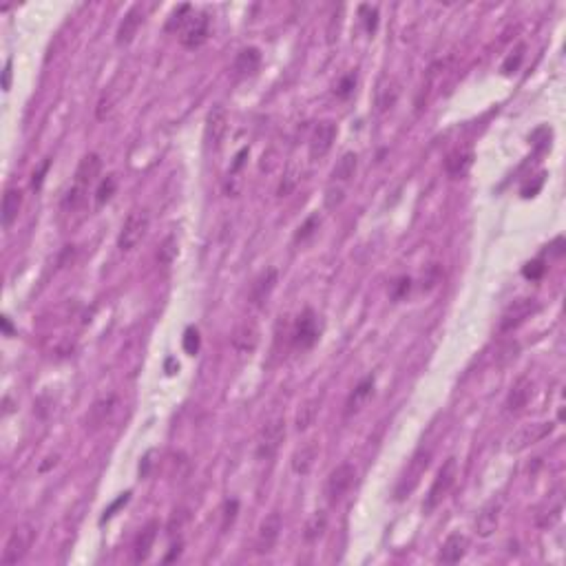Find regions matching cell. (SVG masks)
I'll return each instance as SVG.
<instances>
[{
  "instance_id": "11",
  "label": "cell",
  "mask_w": 566,
  "mask_h": 566,
  "mask_svg": "<svg viewBox=\"0 0 566 566\" xmlns=\"http://www.w3.org/2000/svg\"><path fill=\"white\" fill-rule=\"evenodd\" d=\"M551 432H553V422H537V424H529V427H522L520 432H516L509 438V451L527 449L529 445L540 443Z\"/></svg>"
},
{
  "instance_id": "31",
  "label": "cell",
  "mask_w": 566,
  "mask_h": 566,
  "mask_svg": "<svg viewBox=\"0 0 566 566\" xmlns=\"http://www.w3.org/2000/svg\"><path fill=\"white\" fill-rule=\"evenodd\" d=\"M319 401H308L301 409H299V414H296V429H308L310 424L315 422V416L319 412Z\"/></svg>"
},
{
  "instance_id": "9",
  "label": "cell",
  "mask_w": 566,
  "mask_h": 566,
  "mask_svg": "<svg viewBox=\"0 0 566 566\" xmlns=\"http://www.w3.org/2000/svg\"><path fill=\"white\" fill-rule=\"evenodd\" d=\"M281 527H283V520L277 511H272L270 516H265V520L259 525V531H257V540H254V548H257L259 555H265L270 553L275 548L279 535H281Z\"/></svg>"
},
{
  "instance_id": "46",
  "label": "cell",
  "mask_w": 566,
  "mask_h": 566,
  "mask_svg": "<svg viewBox=\"0 0 566 566\" xmlns=\"http://www.w3.org/2000/svg\"><path fill=\"white\" fill-rule=\"evenodd\" d=\"M246 155H248V149H242V151H239V155H237V158H235V166H233V173H237L239 168L244 166V158H246Z\"/></svg>"
},
{
  "instance_id": "2",
  "label": "cell",
  "mask_w": 566,
  "mask_h": 566,
  "mask_svg": "<svg viewBox=\"0 0 566 566\" xmlns=\"http://www.w3.org/2000/svg\"><path fill=\"white\" fill-rule=\"evenodd\" d=\"M149 212L144 208H135L129 212V217H126L122 230H120V237H118V246L120 250L129 252L133 250L142 239L146 237V230H149Z\"/></svg>"
},
{
  "instance_id": "12",
  "label": "cell",
  "mask_w": 566,
  "mask_h": 566,
  "mask_svg": "<svg viewBox=\"0 0 566 566\" xmlns=\"http://www.w3.org/2000/svg\"><path fill=\"white\" fill-rule=\"evenodd\" d=\"M336 139V124L334 122H321L317 124V129L310 137V158L321 160L330 153L332 144Z\"/></svg>"
},
{
  "instance_id": "42",
  "label": "cell",
  "mask_w": 566,
  "mask_h": 566,
  "mask_svg": "<svg viewBox=\"0 0 566 566\" xmlns=\"http://www.w3.org/2000/svg\"><path fill=\"white\" fill-rule=\"evenodd\" d=\"M367 11V32L374 34L376 32V25H378V11L376 9H370V7H365Z\"/></svg>"
},
{
  "instance_id": "34",
  "label": "cell",
  "mask_w": 566,
  "mask_h": 566,
  "mask_svg": "<svg viewBox=\"0 0 566 566\" xmlns=\"http://www.w3.org/2000/svg\"><path fill=\"white\" fill-rule=\"evenodd\" d=\"M319 226H321V219H319V215H312V217H308L305 219V223H301L299 226V230H296V235H294V242L296 244H303V242H308L310 237H312L317 230H319Z\"/></svg>"
},
{
  "instance_id": "44",
  "label": "cell",
  "mask_w": 566,
  "mask_h": 566,
  "mask_svg": "<svg viewBox=\"0 0 566 566\" xmlns=\"http://www.w3.org/2000/svg\"><path fill=\"white\" fill-rule=\"evenodd\" d=\"M47 168H49V162H45V164H42L38 173H34V181H32V186H34V188H40V186H42V179H45V173H47Z\"/></svg>"
},
{
  "instance_id": "28",
  "label": "cell",
  "mask_w": 566,
  "mask_h": 566,
  "mask_svg": "<svg viewBox=\"0 0 566 566\" xmlns=\"http://www.w3.org/2000/svg\"><path fill=\"white\" fill-rule=\"evenodd\" d=\"M357 166H359V158H357V153H345L341 160H338V164L334 166V171H332V181H338V184H347L354 173H357Z\"/></svg>"
},
{
  "instance_id": "1",
  "label": "cell",
  "mask_w": 566,
  "mask_h": 566,
  "mask_svg": "<svg viewBox=\"0 0 566 566\" xmlns=\"http://www.w3.org/2000/svg\"><path fill=\"white\" fill-rule=\"evenodd\" d=\"M456 476H458L456 458H447L445 464L441 467V471L436 474V480L427 493V498H424V504H422L424 511H434V509L447 498V493L451 491V487H454V483H456Z\"/></svg>"
},
{
  "instance_id": "38",
  "label": "cell",
  "mask_w": 566,
  "mask_h": 566,
  "mask_svg": "<svg viewBox=\"0 0 566 566\" xmlns=\"http://www.w3.org/2000/svg\"><path fill=\"white\" fill-rule=\"evenodd\" d=\"M354 84H357V76L350 74V76H345L341 82H338V87L334 91H336L338 97H350V93L354 91Z\"/></svg>"
},
{
  "instance_id": "5",
  "label": "cell",
  "mask_w": 566,
  "mask_h": 566,
  "mask_svg": "<svg viewBox=\"0 0 566 566\" xmlns=\"http://www.w3.org/2000/svg\"><path fill=\"white\" fill-rule=\"evenodd\" d=\"M429 460H432V449H424L422 447V449L416 451V456L412 458V462H409V467H407V471L403 474L399 487H396V498L403 500L405 495H409V493L416 489V485L420 483L422 474L427 471Z\"/></svg>"
},
{
  "instance_id": "3",
  "label": "cell",
  "mask_w": 566,
  "mask_h": 566,
  "mask_svg": "<svg viewBox=\"0 0 566 566\" xmlns=\"http://www.w3.org/2000/svg\"><path fill=\"white\" fill-rule=\"evenodd\" d=\"M283 438H286V420L275 418L270 422H265L259 432V438H257V458L259 460L275 458V454L283 443Z\"/></svg>"
},
{
  "instance_id": "24",
  "label": "cell",
  "mask_w": 566,
  "mask_h": 566,
  "mask_svg": "<svg viewBox=\"0 0 566 566\" xmlns=\"http://www.w3.org/2000/svg\"><path fill=\"white\" fill-rule=\"evenodd\" d=\"M22 206V193L18 188H9L3 197V226L5 228H11V223L18 219V212Z\"/></svg>"
},
{
  "instance_id": "43",
  "label": "cell",
  "mask_w": 566,
  "mask_h": 566,
  "mask_svg": "<svg viewBox=\"0 0 566 566\" xmlns=\"http://www.w3.org/2000/svg\"><path fill=\"white\" fill-rule=\"evenodd\" d=\"M129 495H131V493H124V495H122V498H120L118 502H113V504H111V506L106 509V511H104V516H102V522H104V520H109V518L113 516V511H116L118 506H122V504H126V502H129Z\"/></svg>"
},
{
  "instance_id": "37",
  "label": "cell",
  "mask_w": 566,
  "mask_h": 566,
  "mask_svg": "<svg viewBox=\"0 0 566 566\" xmlns=\"http://www.w3.org/2000/svg\"><path fill=\"white\" fill-rule=\"evenodd\" d=\"M544 272H546V265H544V261H540V259L529 261V263L525 265V270H522V275H525L527 279H531V281H537Z\"/></svg>"
},
{
  "instance_id": "47",
  "label": "cell",
  "mask_w": 566,
  "mask_h": 566,
  "mask_svg": "<svg viewBox=\"0 0 566 566\" xmlns=\"http://www.w3.org/2000/svg\"><path fill=\"white\" fill-rule=\"evenodd\" d=\"M3 330H5V334H7V336H11V323H9V319H7V317H3Z\"/></svg>"
},
{
  "instance_id": "23",
  "label": "cell",
  "mask_w": 566,
  "mask_h": 566,
  "mask_svg": "<svg viewBox=\"0 0 566 566\" xmlns=\"http://www.w3.org/2000/svg\"><path fill=\"white\" fill-rule=\"evenodd\" d=\"M319 456V445L317 443H308L303 445L296 454L292 456V471L299 474V476H305L312 469V464Z\"/></svg>"
},
{
  "instance_id": "14",
  "label": "cell",
  "mask_w": 566,
  "mask_h": 566,
  "mask_svg": "<svg viewBox=\"0 0 566 566\" xmlns=\"http://www.w3.org/2000/svg\"><path fill=\"white\" fill-rule=\"evenodd\" d=\"M142 22H144V9H142V5H135V7H131L129 11H126V16L120 22L118 34H116V42L120 47L131 45L133 38L137 36V29L142 27Z\"/></svg>"
},
{
  "instance_id": "10",
  "label": "cell",
  "mask_w": 566,
  "mask_h": 566,
  "mask_svg": "<svg viewBox=\"0 0 566 566\" xmlns=\"http://www.w3.org/2000/svg\"><path fill=\"white\" fill-rule=\"evenodd\" d=\"M535 312H537V301L535 299H516L511 305L504 310V315L500 319V332L516 330L518 325H522Z\"/></svg>"
},
{
  "instance_id": "22",
  "label": "cell",
  "mask_w": 566,
  "mask_h": 566,
  "mask_svg": "<svg viewBox=\"0 0 566 566\" xmlns=\"http://www.w3.org/2000/svg\"><path fill=\"white\" fill-rule=\"evenodd\" d=\"M372 392H374V378L367 376V378H363L361 383L357 385V389L350 394V399L345 403V416L357 414L359 409L367 403V399L372 396Z\"/></svg>"
},
{
  "instance_id": "19",
  "label": "cell",
  "mask_w": 566,
  "mask_h": 566,
  "mask_svg": "<svg viewBox=\"0 0 566 566\" xmlns=\"http://www.w3.org/2000/svg\"><path fill=\"white\" fill-rule=\"evenodd\" d=\"M158 531H160V525H158V522H149V525L139 531L137 540H135V546H133V560H135V562H144V560H149L151 548H153V544H155V537H158Z\"/></svg>"
},
{
  "instance_id": "21",
  "label": "cell",
  "mask_w": 566,
  "mask_h": 566,
  "mask_svg": "<svg viewBox=\"0 0 566 566\" xmlns=\"http://www.w3.org/2000/svg\"><path fill=\"white\" fill-rule=\"evenodd\" d=\"M498 518H500V502H489L483 511L478 513L476 518V533L480 537H489L495 527H498Z\"/></svg>"
},
{
  "instance_id": "30",
  "label": "cell",
  "mask_w": 566,
  "mask_h": 566,
  "mask_svg": "<svg viewBox=\"0 0 566 566\" xmlns=\"http://www.w3.org/2000/svg\"><path fill=\"white\" fill-rule=\"evenodd\" d=\"M87 191L89 188H84V186H78V184H74L67 195H64V200H62V208L64 210H78L80 206H84V202H87Z\"/></svg>"
},
{
  "instance_id": "29",
  "label": "cell",
  "mask_w": 566,
  "mask_h": 566,
  "mask_svg": "<svg viewBox=\"0 0 566 566\" xmlns=\"http://www.w3.org/2000/svg\"><path fill=\"white\" fill-rule=\"evenodd\" d=\"M325 527H328V516H325L323 511H317L312 518L308 520V525H305V533H303L305 542L319 540V537L323 535V531H325Z\"/></svg>"
},
{
  "instance_id": "18",
  "label": "cell",
  "mask_w": 566,
  "mask_h": 566,
  "mask_svg": "<svg viewBox=\"0 0 566 566\" xmlns=\"http://www.w3.org/2000/svg\"><path fill=\"white\" fill-rule=\"evenodd\" d=\"M102 171V160H100V155H95V153H89V155H84V158L80 160L78 164V171H76V181L78 186H84V188H89L91 184L95 181V177L100 175Z\"/></svg>"
},
{
  "instance_id": "32",
  "label": "cell",
  "mask_w": 566,
  "mask_h": 566,
  "mask_svg": "<svg viewBox=\"0 0 566 566\" xmlns=\"http://www.w3.org/2000/svg\"><path fill=\"white\" fill-rule=\"evenodd\" d=\"M116 188H118V179H116V175H106L102 181H100V186H97V193H95V204L97 206H104L111 197H113V193H116Z\"/></svg>"
},
{
  "instance_id": "27",
  "label": "cell",
  "mask_w": 566,
  "mask_h": 566,
  "mask_svg": "<svg viewBox=\"0 0 566 566\" xmlns=\"http://www.w3.org/2000/svg\"><path fill=\"white\" fill-rule=\"evenodd\" d=\"M277 283V270H265L257 281L252 283V301L257 305H263V301L270 296Z\"/></svg>"
},
{
  "instance_id": "33",
  "label": "cell",
  "mask_w": 566,
  "mask_h": 566,
  "mask_svg": "<svg viewBox=\"0 0 566 566\" xmlns=\"http://www.w3.org/2000/svg\"><path fill=\"white\" fill-rule=\"evenodd\" d=\"M175 257H177V239H175V237H166V239H164V244L160 246L158 261H160L162 265H171Z\"/></svg>"
},
{
  "instance_id": "6",
  "label": "cell",
  "mask_w": 566,
  "mask_h": 566,
  "mask_svg": "<svg viewBox=\"0 0 566 566\" xmlns=\"http://www.w3.org/2000/svg\"><path fill=\"white\" fill-rule=\"evenodd\" d=\"M354 478H357V469H354L350 462H343L338 464L336 469H332V474L328 476V483H325V495H328L330 504L343 500V495L354 485Z\"/></svg>"
},
{
  "instance_id": "20",
  "label": "cell",
  "mask_w": 566,
  "mask_h": 566,
  "mask_svg": "<svg viewBox=\"0 0 566 566\" xmlns=\"http://www.w3.org/2000/svg\"><path fill=\"white\" fill-rule=\"evenodd\" d=\"M467 553V537L460 535V533H451L443 548H441V555H438V562H443V564H456L464 558Z\"/></svg>"
},
{
  "instance_id": "13",
  "label": "cell",
  "mask_w": 566,
  "mask_h": 566,
  "mask_svg": "<svg viewBox=\"0 0 566 566\" xmlns=\"http://www.w3.org/2000/svg\"><path fill=\"white\" fill-rule=\"evenodd\" d=\"M228 131V116H226L223 106H212V111L208 113L206 120V142L210 149H219L221 139Z\"/></svg>"
},
{
  "instance_id": "8",
  "label": "cell",
  "mask_w": 566,
  "mask_h": 566,
  "mask_svg": "<svg viewBox=\"0 0 566 566\" xmlns=\"http://www.w3.org/2000/svg\"><path fill=\"white\" fill-rule=\"evenodd\" d=\"M319 325H317V315L312 310H303L294 323V345L299 350H310L317 341H319Z\"/></svg>"
},
{
  "instance_id": "17",
  "label": "cell",
  "mask_w": 566,
  "mask_h": 566,
  "mask_svg": "<svg viewBox=\"0 0 566 566\" xmlns=\"http://www.w3.org/2000/svg\"><path fill=\"white\" fill-rule=\"evenodd\" d=\"M531 396H533V383H531V378H529V376H520V378L516 380V383H513L511 392H509V396H506V409H509V412H511V414L522 412V409H525V407L529 405Z\"/></svg>"
},
{
  "instance_id": "26",
  "label": "cell",
  "mask_w": 566,
  "mask_h": 566,
  "mask_svg": "<svg viewBox=\"0 0 566 566\" xmlns=\"http://www.w3.org/2000/svg\"><path fill=\"white\" fill-rule=\"evenodd\" d=\"M259 64H261L259 49L248 47L244 51H239L237 60H235V71H237L239 76H252V74H257Z\"/></svg>"
},
{
  "instance_id": "16",
  "label": "cell",
  "mask_w": 566,
  "mask_h": 566,
  "mask_svg": "<svg viewBox=\"0 0 566 566\" xmlns=\"http://www.w3.org/2000/svg\"><path fill=\"white\" fill-rule=\"evenodd\" d=\"M257 343H259V328H257V323H254L252 319H246V321L239 323L235 334H233V347L237 352H242V354H250V352H254Z\"/></svg>"
},
{
  "instance_id": "41",
  "label": "cell",
  "mask_w": 566,
  "mask_h": 566,
  "mask_svg": "<svg viewBox=\"0 0 566 566\" xmlns=\"http://www.w3.org/2000/svg\"><path fill=\"white\" fill-rule=\"evenodd\" d=\"M237 509H239L237 500L226 502V513H223V525H221L223 531L228 529V525H233V522H235V518H237Z\"/></svg>"
},
{
  "instance_id": "7",
  "label": "cell",
  "mask_w": 566,
  "mask_h": 566,
  "mask_svg": "<svg viewBox=\"0 0 566 566\" xmlns=\"http://www.w3.org/2000/svg\"><path fill=\"white\" fill-rule=\"evenodd\" d=\"M210 36V18L208 13H197V16H191L184 20V29H181V45L188 49H197L202 47L204 42Z\"/></svg>"
},
{
  "instance_id": "36",
  "label": "cell",
  "mask_w": 566,
  "mask_h": 566,
  "mask_svg": "<svg viewBox=\"0 0 566 566\" xmlns=\"http://www.w3.org/2000/svg\"><path fill=\"white\" fill-rule=\"evenodd\" d=\"M343 197H345V188L343 186H330L328 193H325V208L328 210H334L336 206H341L343 202Z\"/></svg>"
},
{
  "instance_id": "25",
  "label": "cell",
  "mask_w": 566,
  "mask_h": 566,
  "mask_svg": "<svg viewBox=\"0 0 566 566\" xmlns=\"http://www.w3.org/2000/svg\"><path fill=\"white\" fill-rule=\"evenodd\" d=\"M474 162V155L471 151H454V153H449L447 155V160H445V171L451 175V177H460L464 175L467 171H469V166Z\"/></svg>"
},
{
  "instance_id": "40",
  "label": "cell",
  "mask_w": 566,
  "mask_h": 566,
  "mask_svg": "<svg viewBox=\"0 0 566 566\" xmlns=\"http://www.w3.org/2000/svg\"><path fill=\"white\" fill-rule=\"evenodd\" d=\"M522 51H525V45H520V47H518L516 55H509L506 62L502 64V71H504V74H511V71H516V69H518V64H520V60H522V55H525Z\"/></svg>"
},
{
  "instance_id": "45",
  "label": "cell",
  "mask_w": 566,
  "mask_h": 566,
  "mask_svg": "<svg viewBox=\"0 0 566 566\" xmlns=\"http://www.w3.org/2000/svg\"><path fill=\"white\" fill-rule=\"evenodd\" d=\"M3 89H5V91L11 89V60H7L5 71H3Z\"/></svg>"
},
{
  "instance_id": "4",
  "label": "cell",
  "mask_w": 566,
  "mask_h": 566,
  "mask_svg": "<svg viewBox=\"0 0 566 566\" xmlns=\"http://www.w3.org/2000/svg\"><path fill=\"white\" fill-rule=\"evenodd\" d=\"M34 537H36V531L32 525H22V527L13 529L5 548H3V558H0L3 564H18L27 555V551L32 548Z\"/></svg>"
},
{
  "instance_id": "39",
  "label": "cell",
  "mask_w": 566,
  "mask_h": 566,
  "mask_svg": "<svg viewBox=\"0 0 566 566\" xmlns=\"http://www.w3.org/2000/svg\"><path fill=\"white\" fill-rule=\"evenodd\" d=\"M409 288H412V279H409V277L396 279L394 288H392V296H394V299H403V296L409 292Z\"/></svg>"
},
{
  "instance_id": "35",
  "label": "cell",
  "mask_w": 566,
  "mask_h": 566,
  "mask_svg": "<svg viewBox=\"0 0 566 566\" xmlns=\"http://www.w3.org/2000/svg\"><path fill=\"white\" fill-rule=\"evenodd\" d=\"M184 350L191 357H195L197 350H200V332H197V328H188L184 332Z\"/></svg>"
},
{
  "instance_id": "15",
  "label": "cell",
  "mask_w": 566,
  "mask_h": 566,
  "mask_svg": "<svg viewBox=\"0 0 566 566\" xmlns=\"http://www.w3.org/2000/svg\"><path fill=\"white\" fill-rule=\"evenodd\" d=\"M116 407H118V399H116V396H106V399L95 401L93 407L89 409V414H87V429L89 432L102 429L104 424L111 420L113 412H116Z\"/></svg>"
}]
</instances>
